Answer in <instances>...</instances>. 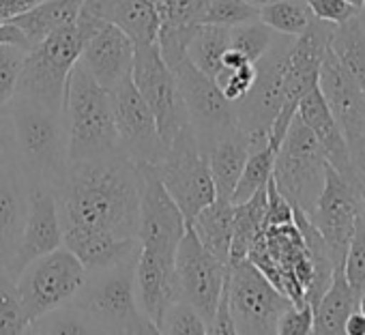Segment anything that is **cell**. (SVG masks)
Segmentation results:
<instances>
[{"mask_svg":"<svg viewBox=\"0 0 365 335\" xmlns=\"http://www.w3.org/2000/svg\"><path fill=\"white\" fill-rule=\"evenodd\" d=\"M361 202H363V196L359 187L350 183L348 179H344L333 165H327L322 194L314 211L307 217L316 226V230L322 234L324 243L329 245L335 267L344 264Z\"/></svg>","mask_w":365,"mask_h":335,"instance_id":"obj_15","label":"cell"},{"mask_svg":"<svg viewBox=\"0 0 365 335\" xmlns=\"http://www.w3.org/2000/svg\"><path fill=\"white\" fill-rule=\"evenodd\" d=\"M63 245L76 254L86 273L116 267L140 254V239L103 230H63Z\"/></svg>","mask_w":365,"mask_h":335,"instance_id":"obj_23","label":"cell"},{"mask_svg":"<svg viewBox=\"0 0 365 335\" xmlns=\"http://www.w3.org/2000/svg\"><path fill=\"white\" fill-rule=\"evenodd\" d=\"M63 116L69 138V161L123 150L114 125L112 91L101 86L82 61H78L69 73Z\"/></svg>","mask_w":365,"mask_h":335,"instance_id":"obj_4","label":"cell"},{"mask_svg":"<svg viewBox=\"0 0 365 335\" xmlns=\"http://www.w3.org/2000/svg\"><path fill=\"white\" fill-rule=\"evenodd\" d=\"M86 275L84 264L65 245L31 260L16 277V288L29 320L73 301Z\"/></svg>","mask_w":365,"mask_h":335,"instance_id":"obj_9","label":"cell"},{"mask_svg":"<svg viewBox=\"0 0 365 335\" xmlns=\"http://www.w3.org/2000/svg\"><path fill=\"white\" fill-rule=\"evenodd\" d=\"M3 46H18V48L31 50V43H29L26 35L11 22L0 24V48H3Z\"/></svg>","mask_w":365,"mask_h":335,"instance_id":"obj_49","label":"cell"},{"mask_svg":"<svg viewBox=\"0 0 365 335\" xmlns=\"http://www.w3.org/2000/svg\"><path fill=\"white\" fill-rule=\"evenodd\" d=\"M254 78H256V67L254 63H245L237 69H230V67H222L217 71V76L213 78L217 82V86L222 88L224 97L232 103L241 101L247 91L252 88L254 84Z\"/></svg>","mask_w":365,"mask_h":335,"instance_id":"obj_41","label":"cell"},{"mask_svg":"<svg viewBox=\"0 0 365 335\" xmlns=\"http://www.w3.org/2000/svg\"><path fill=\"white\" fill-rule=\"evenodd\" d=\"M209 335H237V326H235L230 301H228V273L224 279V288H222L217 307H215L213 318L209 322Z\"/></svg>","mask_w":365,"mask_h":335,"instance_id":"obj_45","label":"cell"},{"mask_svg":"<svg viewBox=\"0 0 365 335\" xmlns=\"http://www.w3.org/2000/svg\"><path fill=\"white\" fill-rule=\"evenodd\" d=\"M82 3L84 0H41V3H37L33 9L16 16L9 22L16 24L26 35V39L33 48L43 37L54 33L56 29L73 24L78 20Z\"/></svg>","mask_w":365,"mask_h":335,"instance_id":"obj_28","label":"cell"},{"mask_svg":"<svg viewBox=\"0 0 365 335\" xmlns=\"http://www.w3.org/2000/svg\"><path fill=\"white\" fill-rule=\"evenodd\" d=\"M99 24H103V20L80 11L73 24L56 29L35 43L24 56L16 95L63 112L69 73L80 61L86 39Z\"/></svg>","mask_w":365,"mask_h":335,"instance_id":"obj_3","label":"cell"},{"mask_svg":"<svg viewBox=\"0 0 365 335\" xmlns=\"http://www.w3.org/2000/svg\"><path fill=\"white\" fill-rule=\"evenodd\" d=\"M305 5L309 7L314 18L329 22L333 26H339L359 14L346 0H305Z\"/></svg>","mask_w":365,"mask_h":335,"instance_id":"obj_43","label":"cell"},{"mask_svg":"<svg viewBox=\"0 0 365 335\" xmlns=\"http://www.w3.org/2000/svg\"><path fill=\"white\" fill-rule=\"evenodd\" d=\"M26 52L29 50L18 46L0 48V105H7L16 95Z\"/></svg>","mask_w":365,"mask_h":335,"instance_id":"obj_40","label":"cell"},{"mask_svg":"<svg viewBox=\"0 0 365 335\" xmlns=\"http://www.w3.org/2000/svg\"><path fill=\"white\" fill-rule=\"evenodd\" d=\"M135 43L129 35L112 22L99 24V29L86 39L80 61L91 71V76L112 91L127 76H131Z\"/></svg>","mask_w":365,"mask_h":335,"instance_id":"obj_19","label":"cell"},{"mask_svg":"<svg viewBox=\"0 0 365 335\" xmlns=\"http://www.w3.org/2000/svg\"><path fill=\"white\" fill-rule=\"evenodd\" d=\"M228 48H230L228 26L200 24L187 46V56L202 73L215 78L217 71L222 69V56Z\"/></svg>","mask_w":365,"mask_h":335,"instance_id":"obj_32","label":"cell"},{"mask_svg":"<svg viewBox=\"0 0 365 335\" xmlns=\"http://www.w3.org/2000/svg\"><path fill=\"white\" fill-rule=\"evenodd\" d=\"M346 3H348V5H352L356 11H361V9L365 7V0H346Z\"/></svg>","mask_w":365,"mask_h":335,"instance_id":"obj_53","label":"cell"},{"mask_svg":"<svg viewBox=\"0 0 365 335\" xmlns=\"http://www.w3.org/2000/svg\"><path fill=\"white\" fill-rule=\"evenodd\" d=\"M314 309L309 303L290 305L277 320L275 335H312Z\"/></svg>","mask_w":365,"mask_h":335,"instance_id":"obj_42","label":"cell"},{"mask_svg":"<svg viewBox=\"0 0 365 335\" xmlns=\"http://www.w3.org/2000/svg\"><path fill=\"white\" fill-rule=\"evenodd\" d=\"M327 165L329 161L316 135L294 114L275 153L271 175L275 187L294 209L309 215L322 194Z\"/></svg>","mask_w":365,"mask_h":335,"instance_id":"obj_6","label":"cell"},{"mask_svg":"<svg viewBox=\"0 0 365 335\" xmlns=\"http://www.w3.org/2000/svg\"><path fill=\"white\" fill-rule=\"evenodd\" d=\"M344 273L356 294L365 290V200L361 202L356 213L354 232L350 237L344 258Z\"/></svg>","mask_w":365,"mask_h":335,"instance_id":"obj_39","label":"cell"},{"mask_svg":"<svg viewBox=\"0 0 365 335\" xmlns=\"http://www.w3.org/2000/svg\"><path fill=\"white\" fill-rule=\"evenodd\" d=\"M29 215V179L18 165L0 170V269L16 256Z\"/></svg>","mask_w":365,"mask_h":335,"instance_id":"obj_22","label":"cell"},{"mask_svg":"<svg viewBox=\"0 0 365 335\" xmlns=\"http://www.w3.org/2000/svg\"><path fill=\"white\" fill-rule=\"evenodd\" d=\"M61 245H63V226L58 215L56 192L48 185L29 183V215L22 230V241L18 245L16 256L0 271L16 279L31 260Z\"/></svg>","mask_w":365,"mask_h":335,"instance_id":"obj_17","label":"cell"},{"mask_svg":"<svg viewBox=\"0 0 365 335\" xmlns=\"http://www.w3.org/2000/svg\"><path fill=\"white\" fill-rule=\"evenodd\" d=\"M7 112L16 133L20 168L29 183L48 185L56 192L69 168V138L63 112L20 95H14Z\"/></svg>","mask_w":365,"mask_h":335,"instance_id":"obj_2","label":"cell"},{"mask_svg":"<svg viewBox=\"0 0 365 335\" xmlns=\"http://www.w3.org/2000/svg\"><path fill=\"white\" fill-rule=\"evenodd\" d=\"M84 14L112 22L123 29L135 46H146L157 41L159 18L155 0H84Z\"/></svg>","mask_w":365,"mask_h":335,"instance_id":"obj_24","label":"cell"},{"mask_svg":"<svg viewBox=\"0 0 365 335\" xmlns=\"http://www.w3.org/2000/svg\"><path fill=\"white\" fill-rule=\"evenodd\" d=\"M294 217L292 205L279 194L275 187L273 179L267 183V213H264V228L267 226H279V224H290Z\"/></svg>","mask_w":365,"mask_h":335,"instance_id":"obj_44","label":"cell"},{"mask_svg":"<svg viewBox=\"0 0 365 335\" xmlns=\"http://www.w3.org/2000/svg\"><path fill=\"white\" fill-rule=\"evenodd\" d=\"M356 309L365 316V290H361V292L356 294Z\"/></svg>","mask_w":365,"mask_h":335,"instance_id":"obj_51","label":"cell"},{"mask_svg":"<svg viewBox=\"0 0 365 335\" xmlns=\"http://www.w3.org/2000/svg\"><path fill=\"white\" fill-rule=\"evenodd\" d=\"M250 5H254V7H267V5H271V3H277V0H247Z\"/></svg>","mask_w":365,"mask_h":335,"instance_id":"obj_52","label":"cell"},{"mask_svg":"<svg viewBox=\"0 0 365 335\" xmlns=\"http://www.w3.org/2000/svg\"><path fill=\"white\" fill-rule=\"evenodd\" d=\"M135 299L144 316L157 326L165 307L178 301L174 260L140 247L135 262Z\"/></svg>","mask_w":365,"mask_h":335,"instance_id":"obj_20","label":"cell"},{"mask_svg":"<svg viewBox=\"0 0 365 335\" xmlns=\"http://www.w3.org/2000/svg\"><path fill=\"white\" fill-rule=\"evenodd\" d=\"M228 301L237 335H275L279 316L294 305L250 258L228 264Z\"/></svg>","mask_w":365,"mask_h":335,"instance_id":"obj_10","label":"cell"},{"mask_svg":"<svg viewBox=\"0 0 365 335\" xmlns=\"http://www.w3.org/2000/svg\"><path fill=\"white\" fill-rule=\"evenodd\" d=\"M7 114V105H0V116H5Z\"/></svg>","mask_w":365,"mask_h":335,"instance_id":"obj_55","label":"cell"},{"mask_svg":"<svg viewBox=\"0 0 365 335\" xmlns=\"http://www.w3.org/2000/svg\"><path fill=\"white\" fill-rule=\"evenodd\" d=\"M294 37L275 35L271 48L254 63L256 78L247 95L235 103L237 125L250 138V150L269 144V131L284 105L286 67Z\"/></svg>","mask_w":365,"mask_h":335,"instance_id":"obj_8","label":"cell"},{"mask_svg":"<svg viewBox=\"0 0 365 335\" xmlns=\"http://www.w3.org/2000/svg\"><path fill=\"white\" fill-rule=\"evenodd\" d=\"M18 144H16V133L14 125L9 118V112L5 116H0V170L9 165H18Z\"/></svg>","mask_w":365,"mask_h":335,"instance_id":"obj_46","label":"cell"},{"mask_svg":"<svg viewBox=\"0 0 365 335\" xmlns=\"http://www.w3.org/2000/svg\"><path fill=\"white\" fill-rule=\"evenodd\" d=\"M348 150H350V165H352V181L365 200V135L348 142Z\"/></svg>","mask_w":365,"mask_h":335,"instance_id":"obj_47","label":"cell"},{"mask_svg":"<svg viewBox=\"0 0 365 335\" xmlns=\"http://www.w3.org/2000/svg\"><path fill=\"white\" fill-rule=\"evenodd\" d=\"M176 76L180 97L185 101L190 125L196 131L198 144L205 155L213 148V144L228 133L237 125V112L235 103L228 101L217 86V82L202 73L190 56H182L178 63L170 67Z\"/></svg>","mask_w":365,"mask_h":335,"instance_id":"obj_11","label":"cell"},{"mask_svg":"<svg viewBox=\"0 0 365 335\" xmlns=\"http://www.w3.org/2000/svg\"><path fill=\"white\" fill-rule=\"evenodd\" d=\"M359 20H361V24L365 26V7H363V9L359 11Z\"/></svg>","mask_w":365,"mask_h":335,"instance_id":"obj_54","label":"cell"},{"mask_svg":"<svg viewBox=\"0 0 365 335\" xmlns=\"http://www.w3.org/2000/svg\"><path fill=\"white\" fill-rule=\"evenodd\" d=\"M29 335H103L97 322L76 303L58 305L26 326Z\"/></svg>","mask_w":365,"mask_h":335,"instance_id":"obj_31","label":"cell"},{"mask_svg":"<svg viewBox=\"0 0 365 335\" xmlns=\"http://www.w3.org/2000/svg\"><path fill=\"white\" fill-rule=\"evenodd\" d=\"M344 335H365V316L354 309L344 322Z\"/></svg>","mask_w":365,"mask_h":335,"instance_id":"obj_50","label":"cell"},{"mask_svg":"<svg viewBox=\"0 0 365 335\" xmlns=\"http://www.w3.org/2000/svg\"><path fill=\"white\" fill-rule=\"evenodd\" d=\"M264 213H267V185L258 190L252 198L245 202L235 205V217H232V243H230V260L239 262L245 260L254 243L264 230Z\"/></svg>","mask_w":365,"mask_h":335,"instance_id":"obj_29","label":"cell"},{"mask_svg":"<svg viewBox=\"0 0 365 335\" xmlns=\"http://www.w3.org/2000/svg\"><path fill=\"white\" fill-rule=\"evenodd\" d=\"M312 11L305 0H277L267 7H260L258 20L279 35L299 37L312 22Z\"/></svg>","mask_w":365,"mask_h":335,"instance_id":"obj_34","label":"cell"},{"mask_svg":"<svg viewBox=\"0 0 365 335\" xmlns=\"http://www.w3.org/2000/svg\"><path fill=\"white\" fill-rule=\"evenodd\" d=\"M140 168V247L150 249L163 258L174 260L176 247L187 230L180 209L163 187L153 163H138Z\"/></svg>","mask_w":365,"mask_h":335,"instance_id":"obj_14","label":"cell"},{"mask_svg":"<svg viewBox=\"0 0 365 335\" xmlns=\"http://www.w3.org/2000/svg\"><path fill=\"white\" fill-rule=\"evenodd\" d=\"M29 322L16 279L0 271V335H24Z\"/></svg>","mask_w":365,"mask_h":335,"instance_id":"obj_36","label":"cell"},{"mask_svg":"<svg viewBox=\"0 0 365 335\" xmlns=\"http://www.w3.org/2000/svg\"><path fill=\"white\" fill-rule=\"evenodd\" d=\"M260 9L250 5L247 0H207V5L200 16V24H215V26H239L245 22L258 20Z\"/></svg>","mask_w":365,"mask_h":335,"instance_id":"obj_38","label":"cell"},{"mask_svg":"<svg viewBox=\"0 0 365 335\" xmlns=\"http://www.w3.org/2000/svg\"><path fill=\"white\" fill-rule=\"evenodd\" d=\"M314 309V335H344L346 318L356 309V292L346 279L344 264L333 269V277L322 297L312 305Z\"/></svg>","mask_w":365,"mask_h":335,"instance_id":"obj_25","label":"cell"},{"mask_svg":"<svg viewBox=\"0 0 365 335\" xmlns=\"http://www.w3.org/2000/svg\"><path fill=\"white\" fill-rule=\"evenodd\" d=\"M112 105L120 148L135 163H157L163 157L165 146L161 142L157 120L138 93L131 76L112 88Z\"/></svg>","mask_w":365,"mask_h":335,"instance_id":"obj_16","label":"cell"},{"mask_svg":"<svg viewBox=\"0 0 365 335\" xmlns=\"http://www.w3.org/2000/svg\"><path fill=\"white\" fill-rule=\"evenodd\" d=\"M207 157H209V170H211L217 196L230 198L245 168V161L250 157L247 133L239 127L230 129L213 144Z\"/></svg>","mask_w":365,"mask_h":335,"instance_id":"obj_26","label":"cell"},{"mask_svg":"<svg viewBox=\"0 0 365 335\" xmlns=\"http://www.w3.org/2000/svg\"><path fill=\"white\" fill-rule=\"evenodd\" d=\"M318 88L348 142L365 135V93L341 67L331 48L318 73Z\"/></svg>","mask_w":365,"mask_h":335,"instance_id":"obj_18","label":"cell"},{"mask_svg":"<svg viewBox=\"0 0 365 335\" xmlns=\"http://www.w3.org/2000/svg\"><path fill=\"white\" fill-rule=\"evenodd\" d=\"M131 80L157 120L163 146H168L176 131L190 123V116L180 97L176 76L161 58L157 41L135 46Z\"/></svg>","mask_w":365,"mask_h":335,"instance_id":"obj_12","label":"cell"},{"mask_svg":"<svg viewBox=\"0 0 365 335\" xmlns=\"http://www.w3.org/2000/svg\"><path fill=\"white\" fill-rule=\"evenodd\" d=\"M140 256V254H138ZM135 258L86 275L71 303L80 305L103 335H157L135 299Z\"/></svg>","mask_w":365,"mask_h":335,"instance_id":"obj_5","label":"cell"},{"mask_svg":"<svg viewBox=\"0 0 365 335\" xmlns=\"http://www.w3.org/2000/svg\"><path fill=\"white\" fill-rule=\"evenodd\" d=\"M56 200L63 230H103L138 239L140 168L125 150L69 161Z\"/></svg>","mask_w":365,"mask_h":335,"instance_id":"obj_1","label":"cell"},{"mask_svg":"<svg viewBox=\"0 0 365 335\" xmlns=\"http://www.w3.org/2000/svg\"><path fill=\"white\" fill-rule=\"evenodd\" d=\"M329 48L365 93V26L361 24L359 14L333 29Z\"/></svg>","mask_w":365,"mask_h":335,"instance_id":"obj_30","label":"cell"},{"mask_svg":"<svg viewBox=\"0 0 365 335\" xmlns=\"http://www.w3.org/2000/svg\"><path fill=\"white\" fill-rule=\"evenodd\" d=\"M157 331L161 335H209L207 320L187 301H174L165 307Z\"/></svg>","mask_w":365,"mask_h":335,"instance_id":"obj_35","label":"cell"},{"mask_svg":"<svg viewBox=\"0 0 365 335\" xmlns=\"http://www.w3.org/2000/svg\"><path fill=\"white\" fill-rule=\"evenodd\" d=\"M37 3H41V0H0V24L33 9Z\"/></svg>","mask_w":365,"mask_h":335,"instance_id":"obj_48","label":"cell"},{"mask_svg":"<svg viewBox=\"0 0 365 335\" xmlns=\"http://www.w3.org/2000/svg\"><path fill=\"white\" fill-rule=\"evenodd\" d=\"M153 165L187 224L215 200L217 192L209 170V157L202 153L190 123L176 131L163 157Z\"/></svg>","mask_w":365,"mask_h":335,"instance_id":"obj_7","label":"cell"},{"mask_svg":"<svg viewBox=\"0 0 365 335\" xmlns=\"http://www.w3.org/2000/svg\"><path fill=\"white\" fill-rule=\"evenodd\" d=\"M232 217L235 205L230 198L215 196L187 226L194 230L198 241L222 262L230 260V243H232Z\"/></svg>","mask_w":365,"mask_h":335,"instance_id":"obj_27","label":"cell"},{"mask_svg":"<svg viewBox=\"0 0 365 335\" xmlns=\"http://www.w3.org/2000/svg\"><path fill=\"white\" fill-rule=\"evenodd\" d=\"M297 114L312 129V133L316 135V140L322 146V153H324L329 165H333L344 179L354 183L352 181V165H350L348 140H346L339 123L331 114V110H329L320 88H318V84L314 88H309L301 97V101L297 105Z\"/></svg>","mask_w":365,"mask_h":335,"instance_id":"obj_21","label":"cell"},{"mask_svg":"<svg viewBox=\"0 0 365 335\" xmlns=\"http://www.w3.org/2000/svg\"><path fill=\"white\" fill-rule=\"evenodd\" d=\"M275 35L277 33L271 31L260 20L245 22V24H239V26L230 29V48L241 52L250 63H256L271 48Z\"/></svg>","mask_w":365,"mask_h":335,"instance_id":"obj_37","label":"cell"},{"mask_svg":"<svg viewBox=\"0 0 365 335\" xmlns=\"http://www.w3.org/2000/svg\"><path fill=\"white\" fill-rule=\"evenodd\" d=\"M275 148L271 144H264L260 148L250 150V157L245 161L243 172L237 181V187L230 196L232 205L245 202L247 198H252L258 190H262L271 175H273V161H275Z\"/></svg>","mask_w":365,"mask_h":335,"instance_id":"obj_33","label":"cell"},{"mask_svg":"<svg viewBox=\"0 0 365 335\" xmlns=\"http://www.w3.org/2000/svg\"><path fill=\"white\" fill-rule=\"evenodd\" d=\"M226 273L228 264L215 258L187 226L174 254L178 299L192 303L202 314V318L207 320V329L217 307Z\"/></svg>","mask_w":365,"mask_h":335,"instance_id":"obj_13","label":"cell"}]
</instances>
